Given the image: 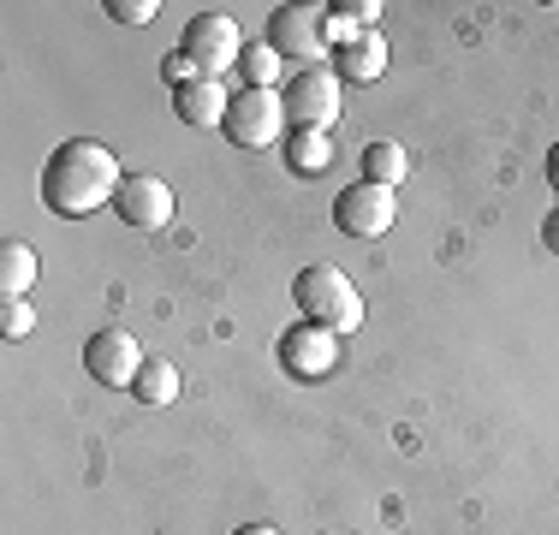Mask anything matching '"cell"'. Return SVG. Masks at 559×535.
I'll use <instances>...</instances> for the list:
<instances>
[{
    "label": "cell",
    "instance_id": "obj_1",
    "mask_svg": "<svg viewBox=\"0 0 559 535\" xmlns=\"http://www.w3.org/2000/svg\"><path fill=\"white\" fill-rule=\"evenodd\" d=\"M119 185H126V167L108 143L96 138H72L48 155L43 167V203L60 214V221H84L96 209H114Z\"/></svg>",
    "mask_w": 559,
    "mask_h": 535
},
{
    "label": "cell",
    "instance_id": "obj_2",
    "mask_svg": "<svg viewBox=\"0 0 559 535\" xmlns=\"http://www.w3.org/2000/svg\"><path fill=\"white\" fill-rule=\"evenodd\" d=\"M292 304H298L304 321H316V328H334L340 340L364 328V298H357V280L345 274L340 262H310V268H298V280H292Z\"/></svg>",
    "mask_w": 559,
    "mask_h": 535
},
{
    "label": "cell",
    "instance_id": "obj_3",
    "mask_svg": "<svg viewBox=\"0 0 559 535\" xmlns=\"http://www.w3.org/2000/svg\"><path fill=\"white\" fill-rule=\"evenodd\" d=\"M226 143L245 155L257 150H274V143H286L292 119H286V102H280V90H238L233 107H226Z\"/></svg>",
    "mask_w": 559,
    "mask_h": 535
},
{
    "label": "cell",
    "instance_id": "obj_4",
    "mask_svg": "<svg viewBox=\"0 0 559 535\" xmlns=\"http://www.w3.org/2000/svg\"><path fill=\"white\" fill-rule=\"evenodd\" d=\"M280 102H286V119L298 131H334L345 102H340V72L334 66H304L280 84Z\"/></svg>",
    "mask_w": 559,
    "mask_h": 535
},
{
    "label": "cell",
    "instance_id": "obj_5",
    "mask_svg": "<svg viewBox=\"0 0 559 535\" xmlns=\"http://www.w3.org/2000/svg\"><path fill=\"white\" fill-rule=\"evenodd\" d=\"M269 48L280 60L322 66L328 48H334V19H328V7H280L269 19Z\"/></svg>",
    "mask_w": 559,
    "mask_h": 535
},
{
    "label": "cell",
    "instance_id": "obj_6",
    "mask_svg": "<svg viewBox=\"0 0 559 535\" xmlns=\"http://www.w3.org/2000/svg\"><path fill=\"white\" fill-rule=\"evenodd\" d=\"M399 221V197L388 191V185H345V191L334 197V226L345 238H357V245H369V238H388Z\"/></svg>",
    "mask_w": 559,
    "mask_h": 535
},
{
    "label": "cell",
    "instance_id": "obj_7",
    "mask_svg": "<svg viewBox=\"0 0 559 535\" xmlns=\"http://www.w3.org/2000/svg\"><path fill=\"white\" fill-rule=\"evenodd\" d=\"M185 54L203 78H221V72H238V54H245V36L226 12H197L185 24Z\"/></svg>",
    "mask_w": 559,
    "mask_h": 535
},
{
    "label": "cell",
    "instance_id": "obj_8",
    "mask_svg": "<svg viewBox=\"0 0 559 535\" xmlns=\"http://www.w3.org/2000/svg\"><path fill=\"white\" fill-rule=\"evenodd\" d=\"M274 352H280V364H286V374H298V381H322V374H334V369H340L345 345H340V333H334V328L298 321V328L280 333Z\"/></svg>",
    "mask_w": 559,
    "mask_h": 535
},
{
    "label": "cell",
    "instance_id": "obj_9",
    "mask_svg": "<svg viewBox=\"0 0 559 535\" xmlns=\"http://www.w3.org/2000/svg\"><path fill=\"white\" fill-rule=\"evenodd\" d=\"M173 185L155 179V173H126V185H119L114 197V214L131 226V233H162V226L173 221Z\"/></svg>",
    "mask_w": 559,
    "mask_h": 535
},
{
    "label": "cell",
    "instance_id": "obj_10",
    "mask_svg": "<svg viewBox=\"0 0 559 535\" xmlns=\"http://www.w3.org/2000/svg\"><path fill=\"white\" fill-rule=\"evenodd\" d=\"M143 364H150V357H143V345L131 340L126 328H102L84 340V369H90V381H102V387H131Z\"/></svg>",
    "mask_w": 559,
    "mask_h": 535
},
{
    "label": "cell",
    "instance_id": "obj_11",
    "mask_svg": "<svg viewBox=\"0 0 559 535\" xmlns=\"http://www.w3.org/2000/svg\"><path fill=\"white\" fill-rule=\"evenodd\" d=\"M173 107H179L185 126L221 131L226 126V107H233V96H226V78H191L185 90H173Z\"/></svg>",
    "mask_w": 559,
    "mask_h": 535
},
{
    "label": "cell",
    "instance_id": "obj_12",
    "mask_svg": "<svg viewBox=\"0 0 559 535\" xmlns=\"http://www.w3.org/2000/svg\"><path fill=\"white\" fill-rule=\"evenodd\" d=\"M334 72L352 78V84H376V78L388 72V36H381V31H364V36H352V43H340Z\"/></svg>",
    "mask_w": 559,
    "mask_h": 535
},
{
    "label": "cell",
    "instance_id": "obj_13",
    "mask_svg": "<svg viewBox=\"0 0 559 535\" xmlns=\"http://www.w3.org/2000/svg\"><path fill=\"white\" fill-rule=\"evenodd\" d=\"M280 150H286V167L298 173V179H322V173L334 167V131H298L292 126Z\"/></svg>",
    "mask_w": 559,
    "mask_h": 535
},
{
    "label": "cell",
    "instance_id": "obj_14",
    "mask_svg": "<svg viewBox=\"0 0 559 535\" xmlns=\"http://www.w3.org/2000/svg\"><path fill=\"white\" fill-rule=\"evenodd\" d=\"M36 274H43L36 250L24 245V238H7V245H0V298H31Z\"/></svg>",
    "mask_w": 559,
    "mask_h": 535
},
{
    "label": "cell",
    "instance_id": "obj_15",
    "mask_svg": "<svg viewBox=\"0 0 559 535\" xmlns=\"http://www.w3.org/2000/svg\"><path fill=\"white\" fill-rule=\"evenodd\" d=\"M131 399H138V405H173V399H179V364L150 357V364L138 369V381H131Z\"/></svg>",
    "mask_w": 559,
    "mask_h": 535
},
{
    "label": "cell",
    "instance_id": "obj_16",
    "mask_svg": "<svg viewBox=\"0 0 559 535\" xmlns=\"http://www.w3.org/2000/svg\"><path fill=\"white\" fill-rule=\"evenodd\" d=\"M238 78H245V90H280L286 60H280L269 43H245V54H238Z\"/></svg>",
    "mask_w": 559,
    "mask_h": 535
},
{
    "label": "cell",
    "instance_id": "obj_17",
    "mask_svg": "<svg viewBox=\"0 0 559 535\" xmlns=\"http://www.w3.org/2000/svg\"><path fill=\"white\" fill-rule=\"evenodd\" d=\"M405 173H411V155L399 150V143H369L364 150V179L369 185H388V191H399V185H405Z\"/></svg>",
    "mask_w": 559,
    "mask_h": 535
},
{
    "label": "cell",
    "instance_id": "obj_18",
    "mask_svg": "<svg viewBox=\"0 0 559 535\" xmlns=\"http://www.w3.org/2000/svg\"><path fill=\"white\" fill-rule=\"evenodd\" d=\"M36 333V310H31V298H0V340H31Z\"/></svg>",
    "mask_w": 559,
    "mask_h": 535
},
{
    "label": "cell",
    "instance_id": "obj_19",
    "mask_svg": "<svg viewBox=\"0 0 559 535\" xmlns=\"http://www.w3.org/2000/svg\"><path fill=\"white\" fill-rule=\"evenodd\" d=\"M102 12H108L114 24H155L162 19V0H108Z\"/></svg>",
    "mask_w": 559,
    "mask_h": 535
},
{
    "label": "cell",
    "instance_id": "obj_20",
    "mask_svg": "<svg viewBox=\"0 0 559 535\" xmlns=\"http://www.w3.org/2000/svg\"><path fill=\"white\" fill-rule=\"evenodd\" d=\"M162 78H167L173 90H185V84H191V78H203V72H197V66H191V54H185V48H173L167 60H162Z\"/></svg>",
    "mask_w": 559,
    "mask_h": 535
},
{
    "label": "cell",
    "instance_id": "obj_21",
    "mask_svg": "<svg viewBox=\"0 0 559 535\" xmlns=\"http://www.w3.org/2000/svg\"><path fill=\"white\" fill-rule=\"evenodd\" d=\"M542 245H548V250H559V209L548 214V221H542Z\"/></svg>",
    "mask_w": 559,
    "mask_h": 535
},
{
    "label": "cell",
    "instance_id": "obj_22",
    "mask_svg": "<svg viewBox=\"0 0 559 535\" xmlns=\"http://www.w3.org/2000/svg\"><path fill=\"white\" fill-rule=\"evenodd\" d=\"M233 535H280L274 524H245V530H233Z\"/></svg>",
    "mask_w": 559,
    "mask_h": 535
},
{
    "label": "cell",
    "instance_id": "obj_23",
    "mask_svg": "<svg viewBox=\"0 0 559 535\" xmlns=\"http://www.w3.org/2000/svg\"><path fill=\"white\" fill-rule=\"evenodd\" d=\"M548 185H554V191H559V150L548 155Z\"/></svg>",
    "mask_w": 559,
    "mask_h": 535
}]
</instances>
